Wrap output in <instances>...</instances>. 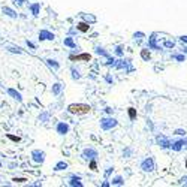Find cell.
<instances>
[{
    "label": "cell",
    "instance_id": "6da1fadb",
    "mask_svg": "<svg viewBox=\"0 0 187 187\" xmlns=\"http://www.w3.org/2000/svg\"><path fill=\"white\" fill-rule=\"evenodd\" d=\"M69 112H72V114H87V112H90V105H84V103H72V105H69Z\"/></svg>",
    "mask_w": 187,
    "mask_h": 187
},
{
    "label": "cell",
    "instance_id": "7a4b0ae2",
    "mask_svg": "<svg viewBox=\"0 0 187 187\" xmlns=\"http://www.w3.org/2000/svg\"><path fill=\"white\" fill-rule=\"evenodd\" d=\"M71 59H72V60H76V62H78V60H87V62H88V60L91 59V55H90V54H81V55L71 57Z\"/></svg>",
    "mask_w": 187,
    "mask_h": 187
},
{
    "label": "cell",
    "instance_id": "3957f363",
    "mask_svg": "<svg viewBox=\"0 0 187 187\" xmlns=\"http://www.w3.org/2000/svg\"><path fill=\"white\" fill-rule=\"evenodd\" d=\"M88 24H85V23H79L78 26H76V29L79 30V32H88Z\"/></svg>",
    "mask_w": 187,
    "mask_h": 187
},
{
    "label": "cell",
    "instance_id": "277c9868",
    "mask_svg": "<svg viewBox=\"0 0 187 187\" xmlns=\"http://www.w3.org/2000/svg\"><path fill=\"white\" fill-rule=\"evenodd\" d=\"M142 166H144V169H145V171H153V162H151V160L144 162V165H142Z\"/></svg>",
    "mask_w": 187,
    "mask_h": 187
},
{
    "label": "cell",
    "instance_id": "5b68a950",
    "mask_svg": "<svg viewBox=\"0 0 187 187\" xmlns=\"http://www.w3.org/2000/svg\"><path fill=\"white\" fill-rule=\"evenodd\" d=\"M129 117H130V118H135V117H136V111H135L133 108H129Z\"/></svg>",
    "mask_w": 187,
    "mask_h": 187
},
{
    "label": "cell",
    "instance_id": "8992f818",
    "mask_svg": "<svg viewBox=\"0 0 187 187\" xmlns=\"http://www.w3.org/2000/svg\"><path fill=\"white\" fill-rule=\"evenodd\" d=\"M59 130L63 133V132H66V130H68V126H66V124H60V126H59Z\"/></svg>",
    "mask_w": 187,
    "mask_h": 187
},
{
    "label": "cell",
    "instance_id": "52a82bcc",
    "mask_svg": "<svg viewBox=\"0 0 187 187\" xmlns=\"http://www.w3.org/2000/svg\"><path fill=\"white\" fill-rule=\"evenodd\" d=\"M8 138H9V139H12V141H15V142H18V141H20V138H18V136H12V135H8Z\"/></svg>",
    "mask_w": 187,
    "mask_h": 187
},
{
    "label": "cell",
    "instance_id": "ba28073f",
    "mask_svg": "<svg viewBox=\"0 0 187 187\" xmlns=\"http://www.w3.org/2000/svg\"><path fill=\"white\" fill-rule=\"evenodd\" d=\"M14 181L15 183H24V181H27L26 178H14Z\"/></svg>",
    "mask_w": 187,
    "mask_h": 187
},
{
    "label": "cell",
    "instance_id": "9c48e42d",
    "mask_svg": "<svg viewBox=\"0 0 187 187\" xmlns=\"http://www.w3.org/2000/svg\"><path fill=\"white\" fill-rule=\"evenodd\" d=\"M90 168H91L93 171H96V162H91V163H90Z\"/></svg>",
    "mask_w": 187,
    "mask_h": 187
},
{
    "label": "cell",
    "instance_id": "30bf717a",
    "mask_svg": "<svg viewBox=\"0 0 187 187\" xmlns=\"http://www.w3.org/2000/svg\"><path fill=\"white\" fill-rule=\"evenodd\" d=\"M142 57H144V59H147V57H150V54L147 52V51H142Z\"/></svg>",
    "mask_w": 187,
    "mask_h": 187
},
{
    "label": "cell",
    "instance_id": "8fae6325",
    "mask_svg": "<svg viewBox=\"0 0 187 187\" xmlns=\"http://www.w3.org/2000/svg\"><path fill=\"white\" fill-rule=\"evenodd\" d=\"M186 168H187V162H186Z\"/></svg>",
    "mask_w": 187,
    "mask_h": 187
}]
</instances>
